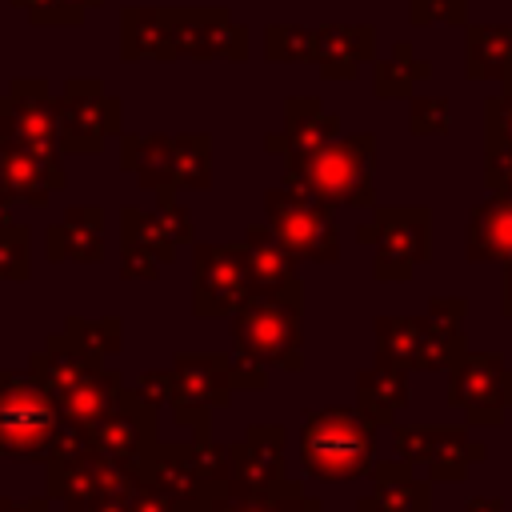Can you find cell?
I'll return each instance as SVG.
<instances>
[{
  "label": "cell",
  "mask_w": 512,
  "mask_h": 512,
  "mask_svg": "<svg viewBox=\"0 0 512 512\" xmlns=\"http://www.w3.org/2000/svg\"><path fill=\"white\" fill-rule=\"evenodd\" d=\"M52 436V404L32 384L0 388V444L12 452H32Z\"/></svg>",
  "instance_id": "6da1fadb"
}]
</instances>
